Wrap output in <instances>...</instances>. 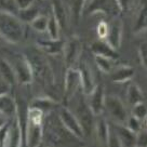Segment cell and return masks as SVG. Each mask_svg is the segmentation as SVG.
Listing matches in <instances>:
<instances>
[{
	"mask_svg": "<svg viewBox=\"0 0 147 147\" xmlns=\"http://www.w3.org/2000/svg\"><path fill=\"white\" fill-rule=\"evenodd\" d=\"M79 73H80V80H81V90L83 94L87 96L89 94H91L94 91V89L96 88L94 75L92 71L91 67L89 66L87 62H82L79 66Z\"/></svg>",
	"mask_w": 147,
	"mask_h": 147,
	"instance_id": "obj_13",
	"label": "cell"
},
{
	"mask_svg": "<svg viewBox=\"0 0 147 147\" xmlns=\"http://www.w3.org/2000/svg\"><path fill=\"white\" fill-rule=\"evenodd\" d=\"M82 94L83 92L81 89L74 94L73 97L69 100L73 108H69V109L73 111V114L79 120V122H80L83 131H84V134L89 135L93 127H94V122H95L94 117L95 116L93 115V113L88 105L87 100L82 96Z\"/></svg>",
	"mask_w": 147,
	"mask_h": 147,
	"instance_id": "obj_4",
	"label": "cell"
},
{
	"mask_svg": "<svg viewBox=\"0 0 147 147\" xmlns=\"http://www.w3.org/2000/svg\"><path fill=\"white\" fill-rule=\"evenodd\" d=\"M132 116L138 118L140 120L144 121L145 118L147 117V107L146 105L141 102L138 104H135L133 105V109H132Z\"/></svg>",
	"mask_w": 147,
	"mask_h": 147,
	"instance_id": "obj_32",
	"label": "cell"
},
{
	"mask_svg": "<svg viewBox=\"0 0 147 147\" xmlns=\"http://www.w3.org/2000/svg\"><path fill=\"white\" fill-rule=\"evenodd\" d=\"M57 105H59L57 102L53 98H51V97H37L32 101V103L30 104V107H34L36 109L40 110L41 113L47 115L50 111L56 110Z\"/></svg>",
	"mask_w": 147,
	"mask_h": 147,
	"instance_id": "obj_24",
	"label": "cell"
},
{
	"mask_svg": "<svg viewBox=\"0 0 147 147\" xmlns=\"http://www.w3.org/2000/svg\"><path fill=\"white\" fill-rule=\"evenodd\" d=\"M43 120L45 114L30 107L26 114V121L23 130L24 143L26 147H39L43 138Z\"/></svg>",
	"mask_w": 147,
	"mask_h": 147,
	"instance_id": "obj_2",
	"label": "cell"
},
{
	"mask_svg": "<svg viewBox=\"0 0 147 147\" xmlns=\"http://www.w3.org/2000/svg\"><path fill=\"white\" fill-rule=\"evenodd\" d=\"M144 121H145V125H146V128H147V117L145 118V120H144Z\"/></svg>",
	"mask_w": 147,
	"mask_h": 147,
	"instance_id": "obj_43",
	"label": "cell"
},
{
	"mask_svg": "<svg viewBox=\"0 0 147 147\" xmlns=\"http://www.w3.org/2000/svg\"><path fill=\"white\" fill-rule=\"evenodd\" d=\"M122 30H123V25L120 20L113 21L109 25L108 29V35L106 37V41L109 43L115 50H118L122 42Z\"/></svg>",
	"mask_w": 147,
	"mask_h": 147,
	"instance_id": "obj_17",
	"label": "cell"
},
{
	"mask_svg": "<svg viewBox=\"0 0 147 147\" xmlns=\"http://www.w3.org/2000/svg\"><path fill=\"white\" fill-rule=\"evenodd\" d=\"M83 11L89 15L100 12L109 16H116L120 12L115 0H90Z\"/></svg>",
	"mask_w": 147,
	"mask_h": 147,
	"instance_id": "obj_8",
	"label": "cell"
},
{
	"mask_svg": "<svg viewBox=\"0 0 147 147\" xmlns=\"http://www.w3.org/2000/svg\"><path fill=\"white\" fill-rule=\"evenodd\" d=\"M63 52H64V59L66 64L68 65V67H73V64L78 61L82 52V43L78 38L74 37L68 42L65 43Z\"/></svg>",
	"mask_w": 147,
	"mask_h": 147,
	"instance_id": "obj_14",
	"label": "cell"
},
{
	"mask_svg": "<svg viewBox=\"0 0 147 147\" xmlns=\"http://www.w3.org/2000/svg\"><path fill=\"white\" fill-rule=\"evenodd\" d=\"M105 110L118 124H124L129 118L125 106L116 95H105Z\"/></svg>",
	"mask_w": 147,
	"mask_h": 147,
	"instance_id": "obj_6",
	"label": "cell"
},
{
	"mask_svg": "<svg viewBox=\"0 0 147 147\" xmlns=\"http://www.w3.org/2000/svg\"><path fill=\"white\" fill-rule=\"evenodd\" d=\"M135 147H138V146H135Z\"/></svg>",
	"mask_w": 147,
	"mask_h": 147,
	"instance_id": "obj_44",
	"label": "cell"
},
{
	"mask_svg": "<svg viewBox=\"0 0 147 147\" xmlns=\"http://www.w3.org/2000/svg\"><path fill=\"white\" fill-rule=\"evenodd\" d=\"M23 141V129L20 121L18 114L9 122V130L5 140V147H22Z\"/></svg>",
	"mask_w": 147,
	"mask_h": 147,
	"instance_id": "obj_11",
	"label": "cell"
},
{
	"mask_svg": "<svg viewBox=\"0 0 147 147\" xmlns=\"http://www.w3.org/2000/svg\"><path fill=\"white\" fill-rule=\"evenodd\" d=\"M91 51L95 56H103V57H107L113 61L117 60L119 57L117 50H115L108 42L103 39L92 42Z\"/></svg>",
	"mask_w": 147,
	"mask_h": 147,
	"instance_id": "obj_16",
	"label": "cell"
},
{
	"mask_svg": "<svg viewBox=\"0 0 147 147\" xmlns=\"http://www.w3.org/2000/svg\"><path fill=\"white\" fill-rule=\"evenodd\" d=\"M48 22H49V16H47L45 14H40V15H38L32 23H30V26L36 32H47Z\"/></svg>",
	"mask_w": 147,
	"mask_h": 147,
	"instance_id": "obj_28",
	"label": "cell"
},
{
	"mask_svg": "<svg viewBox=\"0 0 147 147\" xmlns=\"http://www.w3.org/2000/svg\"><path fill=\"white\" fill-rule=\"evenodd\" d=\"M26 57L29 61L30 66H32L34 78L41 80V83H45V84L52 83V74H51V70L45 59L39 56L38 54H35V53L32 55H28Z\"/></svg>",
	"mask_w": 147,
	"mask_h": 147,
	"instance_id": "obj_7",
	"label": "cell"
},
{
	"mask_svg": "<svg viewBox=\"0 0 147 147\" xmlns=\"http://www.w3.org/2000/svg\"><path fill=\"white\" fill-rule=\"evenodd\" d=\"M87 96H89L87 100L88 105L93 115L101 116L102 113L105 110V92L103 86H96L94 91Z\"/></svg>",
	"mask_w": 147,
	"mask_h": 147,
	"instance_id": "obj_12",
	"label": "cell"
},
{
	"mask_svg": "<svg viewBox=\"0 0 147 147\" xmlns=\"http://www.w3.org/2000/svg\"><path fill=\"white\" fill-rule=\"evenodd\" d=\"M24 28L23 21L15 14L0 11V35L7 41L11 43H18L23 40Z\"/></svg>",
	"mask_w": 147,
	"mask_h": 147,
	"instance_id": "obj_3",
	"label": "cell"
},
{
	"mask_svg": "<svg viewBox=\"0 0 147 147\" xmlns=\"http://www.w3.org/2000/svg\"><path fill=\"white\" fill-rule=\"evenodd\" d=\"M9 130V122L0 129V147H5V140Z\"/></svg>",
	"mask_w": 147,
	"mask_h": 147,
	"instance_id": "obj_39",
	"label": "cell"
},
{
	"mask_svg": "<svg viewBox=\"0 0 147 147\" xmlns=\"http://www.w3.org/2000/svg\"><path fill=\"white\" fill-rule=\"evenodd\" d=\"M94 129H95V134H96V138L98 143L103 146H106L110 133L109 123L106 121L105 118L98 117L96 121L94 122Z\"/></svg>",
	"mask_w": 147,
	"mask_h": 147,
	"instance_id": "obj_20",
	"label": "cell"
},
{
	"mask_svg": "<svg viewBox=\"0 0 147 147\" xmlns=\"http://www.w3.org/2000/svg\"><path fill=\"white\" fill-rule=\"evenodd\" d=\"M0 9L1 11L10 12V13H18V9L15 5V0H0Z\"/></svg>",
	"mask_w": 147,
	"mask_h": 147,
	"instance_id": "obj_34",
	"label": "cell"
},
{
	"mask_svg": "<svg viewBox=\"0 0 147 147\" xmlns=\"http://www.w3.org/2000/svg\"><path fill=\"white\" fill-rule=\"evenodd\" d=\"M138 55H140L141 64L143 65L144 68L147 69V41H144L140 45V47H138Z\"/></svg>",
	"mask_w": 147,
	"mask_h": 147,
	"instance_id": "obj_35",
	"label": "cell"
},
{
	"mask_svg": "<svg viewBox=\"0 0 147 147\" xmlns=\"http://www.w3.org/2000/svg\"><path fill=\"white\" fill-rule=\"evenodd\" d=\"M114 131L116 132L118 138L123 147H135L136 146V135L133 131H131L127 125L123 124H116L114 127Z\"/></svg>",
	"mask_w": 147,
	"mask_h": 147,
	"instance_id": "obj_18",
	"label": "cell"
},
{
	"mask_svg": "<svg viewBox=\"0 0 147 147\" xmlns=\"http://www.w3.org/2000/svg\"><path fill=\"white\" fill-rule=\"evenodd\" d=\"M127 100H128L129 104H131L132 106L143 102V93L136 83L131 82L128 86V89H127Z\"/></svg>",
	"mask_w": 147,
	"mask_h": 147,
	"instance_id": "obj_25",
	"label": "cell"
},
{
	"mask_svg": "<svg viewBox=\"0 0 147 147\" xmlns=\"http://www.w3.org/2000/svg\"><path fill=\"white\" fill-rule=\"evenodd\" d=\"M18 114V106L16 101L9 93L0 95V115L5 119H13Z\"/></svg>",
	"mask_w": 147,
	"mask_h": 147,
	"instance_id": "obj_15",
	"label": "cell"
},
{
	"mask_svg": "<svg viewBox=\"0 0 147 147\" xmlns=\"http://www.w3.org/2000/svg\"><path fill=\"white\" fill-rule=\"evenodd\" d=\"M108 29H109V26L106 22H101L97 25V36L100 37V39L105 40L107 35H108Z\"/></svg>",
	"mask_w": 147,
	"mask_h": 147,
	"instance_id": "obj_37",
	"label": "cell"
},
{
	"mask_svg": "<svg viewBox=\"0 0 147 147\" xmlns=\"http://www.w3.org/2000/svg\"><path fill=\"white\" fill-rule=\"evenodd\" d=\"M81 89L80 73L78 69L74 67H68L65 74L64 80V93L66 100L69 101L76 92Z\"/></svg>",
	"mask_w": 147,
	"mask_h": 147,
	"instance_id": "obj_10",
	"label": "cell"
},
{
	"mask_svg": "<svg viewBox=\"0 0 147 147\" xmlns=\"http://www.w3.org/2000/svg\"><path fill=\"white\" fill-rule=\"evenodd\" d=\"M0 78L12 88L16 83L15 73L12 65L7 59H0Z\"/></svg>",
	"mask_w": 147,
	"mask_h": 147,
	"instance_id": "obj_22",
	"label": "cell"
},
{
	"mask_svg": "<svg viewBox=\"0 0 147 147\" xmlns=\"http://www.w3.org/2000/svg\"><path fill=\"white\" fill-rule=\"evenodd\" d=\"M46 147H83V140L76 136L61 121L56 110L45 115L43 138Z\"/></svg>",
	"mask_w": 147,
	"mask_h": 147,
	"instance_id": "obj_1",
	"label": "cell"
},
{
	"mask_svg": "<svg viewBox=\"0 0 147 147\" xmlns=\"http://www.w3.org/2000/svg\"><path fill=\"white\" fill-rule=\"evenodd\" d=\"M106 147H123L113 128H110L109 138H108V142H107Z\"/></svg>",
	"mask_w": 147,
	"mask_h": 147,
	"instance_id": "obj_36",
	"label": "cell"
},
{
	"mask_svg": "<svg viewBox=\"0 0 147 147\" xmlns=\"http://www.w3.org/2000/svg\"><path fill=\"white\" fill-rule=\"evenodd\" d=\"M38 47L48 54H59L64 50L65 42L60 39H42L37 42Z\"/></svg>",
	"mask_w": 147,
	"mask_h": 147,
	"instance_id": "obj_21",
	"label": "cell"
},
{
	"mask_svg": "<svg viewBox=\"0 0 147 147\" xmlns=\"http://www.w3.org/2000/svg\"><path fill=\"white\" fill-rule=\"evenodd\" d=\"M18 14H20V18H21L23 22L32 23L38 15H40V9H39V7L36 5V1H35L30 7H28L27 9L20 10V11H18Z\"/></svg>",
	"mask_w": 147,
	"mask_h": 147,
	"instance_id": "obj_26",
	"label": "cell"
},
{
	"mask_svg": "<svg viewBox=\"0 0 147 147\" xmlns=\"http://www.w3.org/2000/svg\"><path fill=\"white\" fill-rule=\"evenodd\" d=\"M35 1L36 0H15V5L20 11V10L27 9L28 7H30Z\"/></svg>",
	"mask_w": 147,
	"mask_h": 147,
	"instance_id": "obj_40",
	"label": "cell"
},
{
	"mask_svg": "<svg viewBox=\"0 0 147 147\" xmlns=\"http://www.w3.org/2000/svg\"><path fill=\"white\" fill-rule=\"evenodd\" d=\"M117 5H118V9L120 12H124L128 10L129 7V0H115Z\"/></svg>",
	"mask_w": 147,
	"mask_h": 147,
	"instance_id": "obj_41",
	"label": "cell"
},
{
	"mask_svg": "<svg viewBox=\"0 0 147 147\" xmlns=\"http://www.w3.org/2000/svg\"><path fill=\"white\" fill-rule=\"evenodd\" d=\"M10 89H11V87L9 84L0 78V95L3 94V93H9Z\"/></svg>",
	"mask_w": 147,
	"mask_h": 147,
	"instance_id": "obj_42",
	"label": "cell"
},
{
	"mask_svg": "<svg viewBox=\"0 0 147 147\" xmlns=\"http://www.w3.org/2000/svg\"><path fill=\"white\" fill-rule=\"evenodd\" d=\"M136 146L147 147V130H141L136 135Z\"/></svg>",
	"mask_w": 147,
	"mask_h": 147,
	"instance_id": "obj_38",
	"label": "cell"
},
{
	"mask_svg": "<svg viewBox=\"0 0 147 147\" xmlns=\"http://www.w3.org/2000/svg\"><path fill=\"white\" fill-rule=\"evenodd\" d=\"M143 121L142 120H140L138 118H136V117H134V116H131V117H129L128 120H127V122H125V124H127V127H128L131 131H133V132H135V133H138L141 130H142L143 128Z\"/></svg>",
	"mask_w": 147,
	"mask_h": 147,
	"instance_id": "obj_33",
	"label": "cell"
},
{
	"mask_svg": "<svg viewBox=\"0 0 147 147\" xmlns=\"http://www.w3.org/2000/svg\"><path fill=\"white\" fill-rule=\"evenodd\" d=\"M134 74L135 70L133 67L129 65H122L111 73L110 79L114 83H125L131 81V79L134 77Z\"/></svg>",
	"mask_w": 147,
	"mask_h": 147,
	"instance_id": "obj_19",
	"label": "cell"
},
{
	"mask_svg": "<svg viewBox=\"0 0 147 147\" xmlns=\"http://www.w3.org/2000/svg\"><path fill=\"white\" fill-rule=\"evenodd\" d=\"M147 29V0H140L138 16L133 26V32L135 34L142 32Z\"/></svg>",
	"mask_w": 147,
	"mask_h": 147,
	"instance_id": "obj_23",
	"label": "cell"
},
{
	"mask_svg": "<svg viewBox=\"0 0 147 147\" xmlns=\"http://www.w3.org/2000/svg\"><path fill=\"white\" fill-rule=\"evenodd\" d=\"M60 28L61 25L59 21L56 20L53 14L49 16V22H48V27H47V32L49 35L50 39H60Z\"/></svg>",
	"mask_w": 147,
	"mask_h": 147,
	"instance_id": "obj_27",
	"label": "cell"
},
{
	"mask_svg": "<svg viewBox=\"0 0 147 147\" xmlns=\"http://www.w3.org/2000/svg\"><path fill=\"white\" fill-rule=\"evenodd\" d=\"M95 64L97 65L98 69L102 73L109 74L113 69V60L107 59V57H103V56H95L94 57Z\"/></svg>",
	"mask_w": 147,
	"mask_h": 147,
	"instance_id": "obj_30",
	"label": "cell"
},
{
	"mask_svg": "<svg viewBox=\"0 0 147 147\" xmlns=\"http://www.w3.org/2000/svg\"><path fill=\"white\" fill-rule=\"evenodd\" d=\"M57 114H59L61 121L63 122L65 127L68 129L71 133L75 134L76 136L83 140V138L86 136L84 131H83L79 120L77 119V117L73 114V111L67 107H61L60 109L57 110Z\"/></svg>",
	"mask_w": 147,
	"mask_h": 147,
	"instance_id": "obj_9",
	"label": "cell"
},
{
	"mask_svg": "<svg viewBox=\"0 0 147 147\" xmlns=\"http://www.w3.org/2000/svg\"><path fill=\"white\" fill-rule=\"evenodd\" d=\"M10 62V61H9ZM15 73L16 82L20 84H28L32 82L34 75L29 61L26 55L15 54L13 56V62H10Z\"/></svg>",
	"mask_w": 147,
	"mask_h": 147,
	"instance_id": "obj_5",
	"label": "cell"
},
{
	"mask_svg": "<svg viewBox=\"0 0 147 147\" xmlns=\"http://www.w3.org/2000/svg\"><path fill=\"white\" fill-rule=\"evenodd\" d=\"M70 5H71V15L75 22L77 23L84 9V0H71Z\"/></svg>",
	"mask_w": 147,
	"mask_h": 147,
	"instance_id": "obj_31",
	"label": "cell"
},
{
	"mask_svg": "<svg viewBox=\"0 0 147 147\" xmlns=\"http://www.w3.org/2000/svg\"><path fill=\"white\" fill-rule=\"evenodd\" d=\"M52 14L59 21L61 26H63L65 22V10L60 0H53V2H52Z\"/></svg>",
	"mask_w": 147,
	"mask_h": 147,
	"instance_id": "obj_29",
	"label": "cell"
}]
</instances>
